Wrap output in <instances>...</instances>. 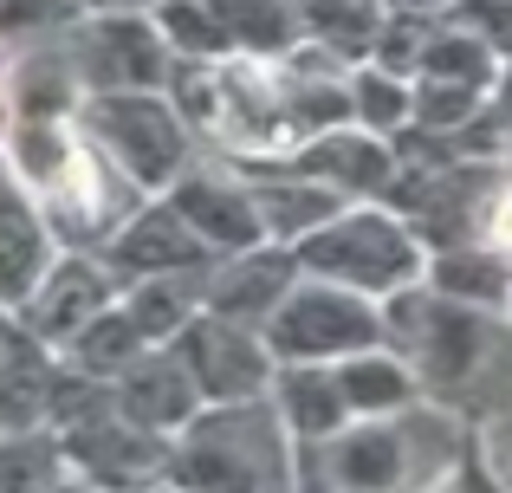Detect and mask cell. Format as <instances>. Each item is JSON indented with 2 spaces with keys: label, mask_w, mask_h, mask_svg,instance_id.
Returning a JSON list of instances; mask_svg holds the SVG:
<instances>
[{
  "label": "cell",
  "mask_w": 512,
  "mask_h": 493,
  "mask_svg": "<svg viewBox=\"0 0 512 493\" xmlns=\"http://www.w3.org/2000/svg\"><path fill=\"white\" fill-rule=\"evenodd\" d=\"M389 344L409 357L428 403H448L461 416L493 409L512 396V318L480 305L441 299L435 286H409L383 299Z\"/></svg>",
  "instance_id": "6da1fadb"
},
{
  "label": "cell",
  "mask_w": 512,
  "mask_h": 493,
  "mask_svg": "<svg viewBox=\"0 0 512 493\" xmlns=\"http://www.w3.org/2000/svg\"><path fill=\"white\" fill-rule=\"evenodd\" d=\"M292 429L273 409V390L247 403H201L195 422L169 442V487H299Z\"/></svg>",
  "instance_id": "7a4b0ae2"
},
{
  "label": "cell",
  "mask_w": 512,
  "mask_h": 493,
  "mask_svg": "<svg viewBox=\"0 0 512 493\" xmlns=\"http://www.w3.org/2000/svg\"><path fill=\"white\" fill-rule=\"evenodd\" d=\"M292 253H299V273L344 279L370 299H396L428 273V241L396 202H344L312 234H299Z\"/></svg>",
  "instance_id": "3957f363"
},
{
  "label": "cell",
  "mask_w": 512,
  "mask_h": 493,
  "mask_svg": "<svg viewBox=\"0 0 512 493\" xmlns=\"http://www.w3.org/2000/svg\"><path fill=\"white\" fill-rule=\"evenodd\" d=\"M78 124L143 195H163L195 163V124L169 91H85Z\"/></svg>",
  "instance_id": "277c9868"
},
{
  "label": "cell",
  "mask_w": 512,
  "mask_h": 493,
  "mask_svg": "<svg viewBox=\"0 0 512 493\" xmlns=\"http://www.w3.org/2000/svg\"><path fill=\"white\" fill-rule=\"evenodd\" d=\"M266 344H273L279 364H338L350 351H370V344L389 338V318H383V299L344 286V279H318V273H299L292 292L273 305L266 318Z\"/></svg>",
  "instance_id": "5b68a950"
},
{
  "label": "cell",
  "mask_w": 512,
  "mask_h": 493,
  "mask_svg": "<svg viewBox=\"0 0 512 493\" xmlns=\"http://www.w3.org/2000/svg\"><path fill=\"white\" fill-rule=\"evenodd\" d=\"M65 52L85 91H169L175 52L150 7H78L65 26Z\"/></svg>",
  "instance_id": "8992f818"
},
{
  "label": "cell",
  "mask_w": 512,
  "mask_h": 493,
  "mask_svg": "<svg viewBox=\"0 0 512 493\" xmlns=\"http://www.w3.org/2000/svg\"><path fill=\"white\" fill-rule=\"evenodd\" d=\"M175 351H182L201 403H247V396H266L279 377V357L266 344V331L247 325V318L208 312V305L175 331Z\"/></svg>",
  "instance_id": "52a82bcc"
},
{
  "label": "cell",
  "mask_w": 512,
  "mask_h": 493,
  "mask_svg": "<svg viewBox=\"0 0 512 493\" xmlns=\"http://www.w3.org/2000/svg\"><path fill=\"white\" fill-rule=\"evenodd\" d=\"M117 292H124V279H117V266L104 260L98 247H59V260L39 273V286L26 292V305L13 318H20L33 338H46L52 351H65Z\"/></svg>",
  "instance_id": "ba28073f"
},
{
  "label": "cell",
  "mask_w": 512,
  "mask_h": 493,
  "mask_svg": "<svg viewBox=\"0 0 512 493\" xmlns=\"http://www.w3.org/2000/svg\"><path fill=\"white\" fill-rule=\"evenodd\" d=\"M163 195L182 208L188 228L208 241L214 260L273 241V234H266V215H260V195H253V176L240 163H188Z\"/></svg>",
  "instance_id": "9c48e42d"
},
{
  "label": "cell",
  "mask_w": 512,
  "mask_h": 493,
  "mask_svg": "<svg viewBox=\"0 0 512 493\" xmlns=\"http://www.w3.org/2000/svg\"><path fill=\"white\" fill-rule=\"evenodd\" d=\"M253 163H266V156H253ZM273 163H292V169H305V176L331 182L344 202H383V195L396 189V176H402L396 137H376V130L357 124V117H344V124L292 143L286 156H273Z\"/></svg>",
  "instance_id": "30bf717a"
},
{
  "label": "cell",
  "mask_w": 512,
  "mask_h": 493,
  "mask_svg": "<svg viewBox=\"0 0 512 493\" xmlns=\"http://www.w3.org/2000/svg\"><path fill=\"white\" fill-rule=\"evenodd\" d=\"M117 266V279H143V273H208L214 253L195 228L182 221V208L169 195H143L124 215V228L98 247Z\"/></svg>",
  "instance_id": "8fae6325"
},
{
  "label": "cell",
  "mask_w": 512,
  "mask_h": 493,
  "mask_svg": "<svg viewBox=\"0 0 512 493\" xmlns=\"http://www.w3.org/2000/svg\"><path fill=\"white\" fill-rule=\"evenodd\" d=\"M65 461H72L78 481H98V487L169 481V435L137 429L130 416H98L85 429H65Z\"/></svg>",
  "instance_id": "7c38bea8"
},
{
  "label": "cell",
  "mask_w": 512,
  "mask_h": 493,
  "mask_svg": "<svg viewBox=\"0 0 512 493\" xmlns=\"http://www.w3.org/2000/svg\"><path fill=\"white\" fill-rule=\"evenodd\" d=\"M52 260H59V234H52L39 195L26 189V176L0 156V305L20 312Z\"/></svg>",
  "instance_id": "4fadbf2b"
},
{
  "label": "cell",
  "mask_w": 512,
  "mask_h": 493,
  "mask_svg": "<svg viewBox=\"0 0 512 493\" xmlns=\"http://www.w3.org/2000/svg\"><path fill=\"white\" fill-rule=\"evenodd\" d=\"M111 390H117V416H130L150 435H169V442L201 409V390H195V377H188V364H182L175 344H150L143 357H130V364L111 377Z\"/></svg>",
  "instance_id": "5bb4252c"
},
{
  "label": "cell",
  "mask_w": 512,
  "mask_h": 493,
  "mask_svg": "<svg viewBox=\"0 0 512 493\" xmlns=\"http://www.w3.org/2000/svg\"><path fill=\"white\" fill-rule=\"evenodd\" d=\"M292 279H299V253L286 241H260V247L221 253V260L208 266L201 305H208V312H227V318H247V325H266L273 305L292 292Z\"/></svg>",
  "instance_id": "9a60e30c"
},
{
  "label": "cell",
  "mask_w": 512,
  "mask_h": 493,
  "mask_svg": "<svg viewBox=\"0 0 512 493\" xmlns=\"http://www.w3.org/2000/svg\"><path fill=\"white\" fill-rule=\"evenodd\" d=\"M422 286H435L441 299H461V305H480V312H506L512 318V260L500 247H487L480 234L428 247Z\"/></svg>",
  "instance_id": "2e32d148"
},
{
  "label": "cell",
  "mask_w": 512,
  "mask_h": 493,
  "mask_svg": "<svg viewBox=\"0 0 512 493\" xmlns=\"http://www.w3.org/2000/svg\"><path fill=\"white\" fill-rule=\"evenodd\" d=\"M52 377H59V351L13 318L7 344H0V429H33V422H46Z\"/></svg>",
  "instance_id": "e0dca14e"
},
{
  "label": "cell",
  "mask_w": 512,
  "mask_h": 493,
  "mask_svg": "<svg viewBox=\"0 0 512 493\" xmlns=\"http://www.w3.org/2000/svg\"><path fill=\"white\" fill-rule=\"evenodd\" d=\"M338 390L350 403V416H402L409 403H422V377L409 370V357L396 344H370V351H350L338 357Z\"/></svg>",
  "instance_id": "ac0fdd59"
},
{
  "label": "cell",
  "mask_w": 512,
  "mask_h": 493,
  "mask_svg": "<svg viewBox=\"0 0 512 493\" xmlns=\"http://www.w3.org/2000/svg\"><path fill=\"white\" fill-rule=\"evenodd\" d=\"M273 409L286 416L292 442H325V435H338L350 416L344 390H338V370L331 364H279L273 377Z\"/></svg>",
  "instance_id": "d6986e66"
},
{
  "label": "cell",
  "mask_w": 512,
  "mask_h": 493,
  "mask_svg": "<svg viewBox=\"0 0 512 493\" xmlns=\"http://www.w3.org/2000/svg\"><path fill=\"white\" fill-rule=\"evenodd\" d=\"M214 26L227 33L234 59H279L299 46V0H201Z\"/></svg>",
  "instance_id": "ffe728a7"
},
{
  "label": "cell",
  "mask_w": 512,
  "mask_h": 493,
  "mask_svg": "<svg viewBox=\"0 0 512 493\" xmlns=\"http://www.w3.org/2000/svg\"><path fill=\"white\" fill-rule=\"evenodd\" d=\"M383 20H389V0H299V33L344 65L370 59Z\"/></svg>",
  "instance_id": "44dd1931"
},
{
  "label": "cell",
  "mask_w": 512,
  "mask_h": 493,
  "mask_svg": "<svg viewBox=\"0 0 512 493\" xmlns=\"http://www.w3.org/2000/svg\"><path fill=\"white\" fill-rule=\"evenodd\" d=\"M201 286H208V273H143V279H124V312L137 318V331L150 344H175V331L201 312Z\"/></svg>",
  "instance_id": "7402d4cb"
},
{
  "label": "cell",
  "mask_w": 512,
  "mask_h": 493,
  "mask_svg": "<svg viewBox=\"0 0 512 493\" xmlns=\"http://www.w3.org/2000/svg\"><path fill=\"white\" fill-rule=\"evenodd\" d=\"M72 461H65V435L52 422L33 429H0V493H33V487H65Z\"/></svg>",
  "instance_id": "603a6c76"
},
{
  "label": "cell",
  "mask_w": 512,
  "mask_h": 493,
  "mask_svg": "<svg viewBox=\"0 0 512 493\" xmlns=\"http://www.w3.org/2000/svg\"><path fill=\"white\" fill-rule=\"evenodd\" d=\"M350 117L376 137H402L415 124V78L389 72L376 59H357L350 65Z\"/></svg>",
  "instance_id": "cb8c5ba5"
},
{
  "label": "cell",
  "mask_w": 512,
  "mask_h": 493,
  "mask_svg": "<svg viewBox=\"0 0 512 493\" xmlns=\"http://www.w3.org/2000/svg\"><path fill=\"white\" fill-rule=\"evenodd\" d=\"M150 351V338L137 331V318L124 312V292H117L111 305H104L98 318H91L85 331H78L72 344H65V364H78V370H91V377H117V370L130 364V357H143Z\"/></svg>",
  "instance_id": "d4e9b609"
},
{
  "label": "cell",
  "mask_w": 512,
  "mask_h": 493,
  "mask_svg": "<svg viewBox=\"0 0 512 493\" xmlns=\"http://www.w3.org/2000/svg\"><path fill=\"white\" fill-rule=\"evenodd\" d=\"M150 13H156V26H163L175 59H234V52H227V33L214 26V13L201 7V0H150Z\"/></svg>",
  "instance_id": "484cf974"
},
{
  "label": "cell",
  "mask_w": 512,
  "mask_h": 493,
  "mask_svg": "<svg viewBox=\"0 0 512 493\" xmlns=\"http://www.w3.org/2000/svg\"><path fill=\"white\" fill-rule=\"evenodd\" d=\"M448 20H461L467 33H480L493 52H506V59H512V0H454Z\"/></svg>",
  "instance_id": "4316f807"
},
{
  "label": "cell",
  "mask_w": 512,
  "mask_h": 493,
  "mask_svg": "<svg viewBox=\"0 0 512 493\" xmlns=\"http://www.w3.org/2000/svg\"><path fill=\"white\" fill-rule=\"evenodd\" d=\"M480 241L487 247H500L506 260H512V176L500 169V182H493V195H487V208H480Z\"/></svg>",
  "instance_id": "83f0119b"
},
{
  "label": "cell",
  "mask_w": 512,
  "mask_h": 493,
  "mask_svg": "<svg viewBox=\"0 0 512 493\" xmlns=\"http://www.w3.org/2000/svg\"><path fill=\"white\" fill-rule=\"evenodd\" d=\"M7 124H13V52L0 46V137H7Z\"/></svg>",
  "instance_id": "f1b7e54d"
},
{
  "label": "cell",
  "mask_w": 512,
  "mask_h": 493,
  "mask_svg": "<svg viewBox=\"0 0 512 493\" xmlns=\"http://www.w3.org/2000/svg\"><path fill=\"white\" fill-rule=\"evenodd\" d=\"M7 331H13V312H7V305H0V344H7Z\"/></svg>",
  "instance_id": "f546056e"
},
{
  "label": "cell",
  "mask_w": 512,
  "mask_h": 493,
  "mask_svg": "<svg viewBox=\"0 0 512 493\" xmlns=\"http://www.w3.org/2000/svg\"><path fill=\"white\" fill-rule=\"evenodd\" d=\"M85 7H91V0H85Z\"/></svg>",
  "instance_id": "4dcf8cb0"
}]
</instances>
